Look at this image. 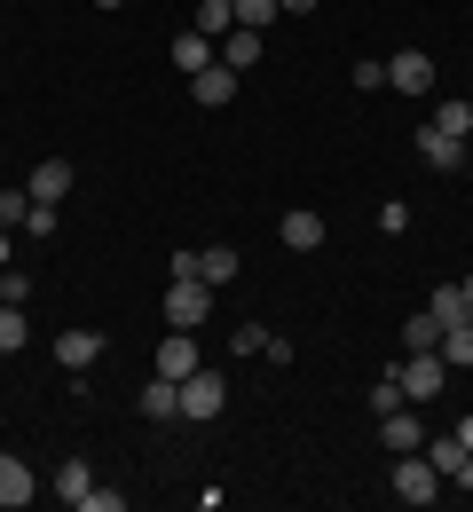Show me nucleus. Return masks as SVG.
<instances>
[{
	"instance_id": "nucleus-1",
	"label": "nucleus",
	"mask_w": 473,
	"mask_h": 512,
	"mask_svg": "<svg viewBox=\"0 0 473 512\" xmlns=\"http://www.w3.org/2000/svg\"><path fill=\"white\" fill-rule=\"evenodd\" d=\"M395 386H403V402H434V394L450 386V363H442L434 347H418V355H403V363H395Z\"/></svg>"
},
{
	"instance_id": "nucleus-2",
	"label": "nucleus",
	"mask_w": 473,
	"mask_h": 512,
	"mask_svg": "<svg viewBox=\"0 0 473 512\" xmlns=\"http://www.w3.org/2000/svg\"><path fill=\"white\" fill-rule=\"evenodd\" d=\"M166 316H174V331H198L213 316V284L205 276H166Z\"/></svg>"
},
{
	"instance_id": "nucleus-3",
	"label": "nucleus",
	"mask_w": 473,
	"mask_h": 512,
	"mask_svg": "<svg viewBox=\"0 0 473 512\" xmlns=\"http://www.w3.org/2000/svg\"><path fill=\"white\" fill-rule=\"evenodd\" d=\"M387 489H395L403 505H434V497H442V473H434V457L403 449V457H395V481H387Z\"/></svg>"
},
{
	"instance_id": "nucleus-4",
	"label": "nucleus",
	"mask_w": 473,
	"mask_h": 512,
	"mask_svg": "<svg viewBox=\"0 0 473 512\" xmlns=\"http://www.w3.org/2000/svg\"><path fill=\"white\" fill-rule=\"evenodd\" d=\"M221 402H229V386L198 363V371L182 379V418H190V426H205V418H221Z\"/></svg>"
},
{
	"instance_id": "nucleus-5",
	"label": "nucleus",
	"mask_w": 473,
	"mask_h": 512,
	"mask_svg": "<svg viewBox=\"0 0 473 512\" xmlns=\"http://www.w3.org/2000/svg\"><path fill=\"white\" fill-rule=\"evenodd\" d=\"M387 87H395V95H426V87H434L426 48H395V56H387Z\"/></svg>"
},
{
	"instance_id": "nucleus-6",
	"label": "nucleus",
	"mask_w": 473,
	"mask_h": 512,
	"mask_svg": "<svg viewBox=\"0 0 473 512\" xmlns=\"http://www.w3.org/2000/svg\"><path fill=\"white\" fill-rule=\"evenodd\" d=\"M32 497H40V473L24 457H0V512H24Z\"/></svg>"
},
{
	"instance_id": "nucleus-7",
	"label": "nucleus",
	"mask_w": 473,
	"mask_h": 512,
	"mask_svg": "<svg viewBox=\"0 0 473 512\" xmlns=\"http://www.w3.org/2000/svg\"><path fill=\"white\" fill-rule=\"evenodd\" d=\"M276 237H284V245H292V253H316V245H324V237H332V229H324V213H308V205H292V213H284V221H276Z\"/></svg>"
},
{
	"instance_id": "nucleus-8",
	"label": "nucleus",
	"mask_w": 473,
	"mask_h": 512,
	"mask_svg": "<svg viewBox=\"0 0 473 512\" xmlns=\"http://www.w3.org/2000/svg\"><path fill=\"white\" fill-rule=\"evenodd\" d=\"M64 190H71V158H40V166H32V182H24L32 205H64Z\"/></svg>"
},
{
	"instance_id": "nucleus-9",
	"label": "nucleus",
	"mask_w": 473,
	"mask_h": 512,
	"mask_svg": "<svg viewBox=\"0 0 473 512\" xmlns=\"http://www.w3.org/2000/svg\"><path fill=\"white\" fill-rule=\"evenodd\" d=\"M418 158H426L434 174H458V166H466V142L442 134V127H418Z\"/></svg>"
},
{
	"instance_id": "nucleus-10",
	"label": "nucleus",
	"mask_w": 473,
	"mask_h": 512,
	"mask_svg": "<svg viewBox=\"0 0 473 512\" xmlns=\"http://www.w3.org/2000/svg\"><path fill=\"white\" fill-rule=\"evenodd\" d=\"M87 489H95V465H87V457H64V465H56V481H48V497H56V505H71V512H79V497H87Z\"/></svg>"
},
{
	"instance_id": "nucleus-11",
	"label": "nucleus",
	"mask_w": 473,
	"mask_h": 512,
	"mask_svg": "<svg viewBox=\"0 0 473 512\" xmlns=\"http://www.w3.org/2000/svg\"><path fill=\"white\" fill-rule=\"evenodd\" d=\"M190 371H198V339L190 331H166L158 339V379H190Z\"/></svg>"
},
{
	"instance_id": "nucleus-12",
	"label": "nucleus",
	"mask_w": 473,
	"mask_h": 512,
	"mask_svg": "<svg viewBox=\"0 0 473 512\" xmlns=\"http://www.w3.org/2000/svg\"><path fill=\"white\" fill-rule=\"evenodd\" d=\"M190 95H198V111H221V103L237 95V71H229V64H205V71H190Z\"/></svg>"
},
{
	"instance_id": "nucleus-13",
	"label": "nucleus",
	"mask_w": 473,
	"mask_h": 512,
	"mask_svg": "<svg viewBox=\"0 0 473 512\" xmlns=\"http://www.w3.org/2000/svg\"><path fill=\"white\" fill-rule=\"evenodd\" d=\"M379 442L395 449V457H403V449H426V426H418V418H410V402H395V410H387V418H379Z\"/></svg>"
},
{
	"instance_id": "nucleus-14",
	"label": "nucleus",
	"mask_w": 473,
	"mask_h": 512,
	"mask_svg": "<svg viewBox=\"0 0 473 512\" xmlns=\"http://www.w3.org/2000/svg\"><path fill=\"white\" fill-rule=\"evenodd\" d=\"M95 355H103V331H87V323L56 339V363H64V371H95Z\"/></svg>"
},
{
	"instance_id": "nucleus-15",
	"label": "nucleus",
	"mask_w": 473,
	"mask_h": 512,
	"mask_svg": "<svg viewBox=\"0 0 473 512\" xmlns=\"http://www.w3.org/2000/svg\"><path fill=\"white\" fill-rule=\"evenodd\" d=\"M190 32H205V40H229V32H237V8H229V0H198V8H190Z\"/></svg>"
},
{
	"instance_id": "nucleus-16",
	"label": "nucleus",
	"mask_w": 473,
	"mask_h": 512,
	"mask_svg": "<svg viewBox=\"0 0 473 512\" xmlns=\"http://www.w3.org/2000/svg\"><path fill=\"white\" fill-rule=\"evenodd\" d=\"M135 410H142V418H182V379H150Z\"/></svg>"
},
{
	"instance_id": "nucleus-17",
	"label": "nucleus",
	"mask_w": 473,
	"mask_h": 512,
	"mask_svg": "<svg viewBox=\"0 0 473 512\" xmlns=\"http://www.w3.org/2000/svg\"><path fill=\"white\" fill-rule=\"evenodd\" d=\"M198 276L221 292V284H237V245H198Z\"/></svg>"
},
{
	"instance_id": "nucleus-18",
	"label": "nucleus",
	"mask_w": 473,
	"mask_h": 512,
	"mask_svg": "<svg viewBox=\"0 0 473 512\" xmlns=\"http://www.w3.org/2000/svg\"><path fill=\"white\" fill-rule=\"evenodd\" d=\"M434 355H442V363H450V371H473V316H466V323H450V331H442V347H434Z\"/></svg>"
},
{
	"instance_id": "nucleus-19",
	"label": "nucleus",
	"mask_w": 473,
	"mask_h": 512,
	"mask_svg": "<svg viewBox=\"0 0 473 512\" xmlns=\"http://www.w3.org/2000/svg\"><path fill=\"white\" fill-rule=\"evenodd\" d=\"M174 64H182V71H205V64H221V56H213V40H205V32H174Z\"/></svg>"
},
{
	"instance_id": "nucleus-20",
	"label": "nucleus",
	"mask_w": 473,
	"mask_h": 512,
	"mask_svg": "<svg viewBox=\"0 0 473 512\" xmlns=\"http://www.w3.org/2000/svg\"><path fill=\"white\" fill-rule=\"evenodd\" d=\"M221 64H229V71L261 64V32H245V24H237V32H229V40H221Z\"/></svg>"
},
{
	"instance_id": "nucleus-21",
	"label": "nucleus",
	"mask_w": 473,
	"mask_h": 512,
	"mask_svg": "<svg viewBox=\"0 0 473 512\" xmlns=\"http://www.w3.org/2000/svg\"><path fill=\"white\" fill-rule=\"evenodd\" d=\"M418 347H442V316H434V308L403 323V355H418Z\"/></svg>"
},
{
	"instance_id": "nucleus-22",
	"label": "nucleus",
	"mask_w": 473,
	"mask_h": 512,
	"mask_svg": "<svg viewBox=\"0 0 473 512\" xmlns=\"http://www.w3.org/2000/svg\"><path fill=\"white\" fill-rule=\"evenodd\" d=\"M434 127H442V134H458V142H473V103H466V95H450V103L434 111Z\"/></svg>"
},
{
	"instance_id": "nucleus-23",
	"label": "nucleus",
	"mask_w": 473,
	"mask_h": 512,
	"mask_svg": "<svg viewBox=\"0 0 473 512\" xmlns=\"http://www.w3.org/2000/svg\"><path fill=\"white\" fill-rule=\"evenodd\" d=\"M24 339H32V323H24V308H16V300H0V355H16Z\"/></svg>"
},
{
	"instance_id": "nucleus-24",
	"label": "nucleus",
	"mask_w": 473,
	"mask_h": 512,
	"mask_svg": "<svg viewBox=\"0 0 473 512\" xmlns=\"http://www.w3.org/2000/svg\"><path fill=\"white\" fill-rule=\"evenodd\" d=\"M229 8H237V24H245V32H269L276 16H284L276 0H229Z\"/></svg>"
},
{
	"instance_id": "nucleus-25",
	"label": "nucleus",
	"mask_w": 473,
	"mask_h": 512,
	"mask_svg": "<svg viewBox=\"0 0 473 512\" xmlns=\"http://www.w3.org/2000/svg\"><path fill=\"white\" fill-rule=\"evenodd\" d=\"M426 308L442 316V331H450V323H466V316H473V308H466V292H458V284H442V292H434Z\"/></svg>"
},
{
	"instance_id": "nucleus-26",
	"label": "nucleus",
	"mask_w": 473,
	"mask_h": 512,
	"mask_svg": "<svg viewBox=\"0 0 473 512\" xmlns=\"http://www.w3.org/2000/svg\"><path fill=\"white\" fill-rule=\"evenodd\" d=\"M395 402H403V386H395V371H387V379H371V418H387Z\"/></svg>"
},
{
	"instance_id": "nucleus-27",
	"label": "nucleus",
	"mask_w": 473,
	"mask_h": 512,
	"mask_svg": "<svg viewBox=\"0 0 473 512\" xmlns=\"http://www.w3.org/2000/svg\"><path fill=\"white\" fill-rule=\"evenodd\" d=\"M24 213H32V197H24V190H0V229H24Z\"/></svg>"
},
{
	"instance_id": "nucleus-28",
	"label": "nucleus",
	"mask_w": 473,
	"mask_h": 512,
	"mask_svg": "<svg viewBox=\"0 0 473 512\" xmlns=\"http://www.w3.org/2000/svg\"><path fill=\"white\" fill-rule=\"evenodd\" d=\"M79 512H127V497H119V489H103V481H95V489H87V497H79Z\"/></svg>"
},
{
	"instance_id": "nucleus-29",
	"label": "nucleus",
	"mask_w": 473,
	"mask_h": 512,
	"mask_svg": "<svg viewBox=\"0 0 473 512\" xmlns=\"http://www.w3.org/2000/svg\"><path fill=\"white\" fill-rule=\"evenodd\" d=\"M379 229H387V237H403V229H410V205H403V197H387V205H379Z\"/></svg>"
},
{
	"instance_id": "nucleus-30",
	"label": "nucleus",
	"mask_w": 473,
	"mask_h": 512,
	"mask_svg": "<svg viewBox=\"0 0 473 512\" xmlns=\"http://www.w3.org/2000/svg\"><path fill=\"white\" fill-rule=\"evenodd\" d=\"M24 292H32V276H24V268H0V300H16V308H24Z\"/></svg>"
},
{
	"instance_id": "nucleus-31",
	"label": "nucleus",
	"mask_w": 473,
	"mask_h": 512,
	"mask_svg": "<svg viewBox=\"0 0 473 512\" xmlns=\"http://www.w3.org/2000/svg\"><path fill=\"white\" fill-rule=\"evenodd\" d=\"M237 355H269V331L261 323H237Z\"/></svg>"
},
{
	"instance_id": "nucleus-32",
	"label": "nucleus",
	"mask_w": 473,
	"mask_h": 512,
	"mask_svg": "<svg viewBox=\"0 0 473 512\" xmlns=\"http://www.w3.org/2000/svg\"><path fill=\"white\" fill-rule=\"evenodd\" d=\"M0 268H16V237L8 229H0Z\"/></svg>"
},
{
	"instance_id": "nucleus-33",
	"label": "nucleus",
	"mask_w": 473,
	"mask_h": 512,
	"mask_svg": "<svg viewBox=\"0 0 473 512\" xmlns=\"http://www.w3.org/2000/svg\"><path fill=\"white\" fill-rule=\"evenodd\" d=\"M276 8H284V16H308V8H316V0H276Z\"/></svg>"
},
{
	"instance_id": "nucleus-34",
	"label": "nucleus",
	"mask_w": 473,
	"mask_h": 512,
	"mask_svg": "<svg viewBox=\"0 0 473 512\" xmlns=\"http://www.w3.org/2000/svg\"><path fill=\"white\" fill-rule=\"evenodd\" d=\"M458 442H466V449H473V418H458Z\"/></svg>"
},
{
	"instance_id": "nucleus-35",
	"label": "nucleus",
	"mask_w": 473,
	"mask_h": 512,
	"mask_svg": "<svg viewBox=\"0 0 473 512\" xmlns=\"http://www.w3.org/2000/svg\"><path fill=\"white\" fill-rule=\"evenodd\" d=\"M458 292H466V308H473V276H466V284H458Z\"/></svg>"
},
{
	"instance_id": "nucleus-36",
	"label": "nucleus",
	"mask_w": 473,
	"mask_h": 512,
	"mask_svg": "<svg viewBox=\"0 0 473 512\" xmlns=\"http://www.w3.org/2000/svg\"><path fill=\"white\" fill-rule=\"evenodd\" d=\"M95 8H127V0H95Z\"/></svg>"
}]
</instances>
